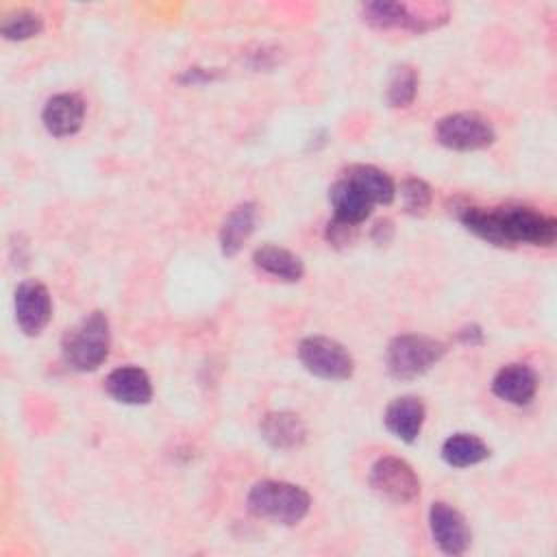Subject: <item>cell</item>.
Wrapping results in <instances>:
<instances>
[{
  "label": "cell",
  "mask_w": 557,
  "mask_h": 557,
  "mask_svg": "<svg viewBox=\"0 0 557 557\" xmlns=\"http://www.w3.org/2000/svg\"><path fill=\"white\" fill-rule=\"evenodd\" d=\"M444 355V342L422 333H403L387 344L385 368L396 381H413L437 366Z\"/></svg>",
  "instance_id": "cell-5"
},
{
  "label": "cell",
  "mask_w": 557,
  "mask_h": 557,
  "mask_svg": "<svg viewBox=\"0 0 557 557\" xmlns=\"http://www.w3.org/2000/svg\"><path fill=\"white\" fill-rule=\"evenodd\" d=\"M344 176L352 181L372 200V205H392L396 198V183L385 170L376 165L352 163L344 170Z\"/></svg>",
  "instance_id": "cell-19"
},
{
  "label": "cell",
  "mask_w": 557,
  "mask_h": 557,
  "mask_svg": "<svg viewBox=\"0 0 557 557\" xmlns=\"http://www.w3.org/2000/svg\"><path fill=\"white\" fill-rule=\"evenodd\" d=\"M424 418H426V409L422 398L413 396V394H405L394 398L383 413V422L385 429L400 442L405 444H413L424 426Z\"/></svg>",
  "instance_id": "cell-14"
},
{
  "label": "cell",
  "mask_w": 557,
  "mask_h": 557,
  "mask_svg": "<svg viewBox=\"0 0 557 557\" xmlns=\"http://www.w3.org/2000/svg\"><path fill=\"white\" fill-rule=\"evenodd\" d=\"M455 215L466 231L498 248L518 244L548 248L557 239V220L529 205H503L490 209L461 205L455 209Z\"/></svg>",
  "instance_id": "cell-1"
},
{
  "label": "cell",
  "mask_w": 557,
  "mask_h": 557,
  "mask_svg": "<svg viewBox=\"0 0 557 557\" xmlns=\"http://www.w3.org/2000/svg\"><path fill=\"white\" fill-rule=\"evenodd\" d=\"M302 368L322 381H346L355 372V359L344 344L326 335H307L298 344Z\"/></svg>",
  "instance_id": "cell-6"
},
{
  "label": "cell",
  "mask_w": 557,
  "mask_h": 557,
  "mask_svg": "<svg viewBox=\"0 0 557 557\" xmlns=\"http://www.w3.org/2000/svg\"><path fill=\"white\" fill-rule=\"evenodd\" d=\"M41 30H44L41 15L35 11H28V9H17V11L7 13L0 24V33L9 41L33 39V37L41 35Z\"/></svg>",
  "instance_id": "cell-22"
},
{
  "label": "cell",
  "mask_w": 557,
  "mask_h": 557,
  "mask_svg": "<svg viewBox=\"0 0 557 557\" xmlns=\"http://www.w3.org/2000/svg\"><path fill=\"white\" fill-rule=\"evenodd\" d=\"M107 394L122 405H148L152 400V381L139 366H120L104 379Z\"/></svg>",
  "instance_id": "cell-15"
},
{
  "label": "cell",
  "mask_w": 557,
  "mask_h": 557,
  "mask_svg": "<svg viewBox=\"0 0 557 557\" xmlns=\"http://www.w3.org/2000/svg\"><path fill=\"white\" fill-rule=\"evenodd\" d=\"M394 222L389 218H381L374 222V226L370 228V239L376 244V246H387L392 239H394Z\"/></svg>",
  "instance_id": "cell-26"
},
{
  "label": "cell",
  "mask_w": 557,
  "mask_h": 557,
  "mask_svg": "<svg viewBox=\"0 0 557 557\" xmlns=\"http://www.w3.org/2000/svg\"><path fill=\"white\" fill-rule=\"evenodd\" d=\"M87 104L74 91H61L46 100L41 109V124L52 137H72L83 128Z\"/></svg>",
  "instance_id": "cell-11"
},
{
  "label": "cell",
  "mask_w": 557,
  "mask_h": 557,
  "mask_svg": "<svg viewBox=\"0 0 557 557\" xmlns=\"http://www.w3.org/2000/svg\"><path fill=\"white\" fill-rule=\"evenodd\" d=\"M537 374L529 363H507L503 368L496 370V374L492 376V394L507 403V405H516V407H524L529 405L535 394H537Z\"/></svg>",
  "instance_id": "cell-12"
},
{
  "label": "cell",
  "mask_w": 557,
  "mask_h": 557,
  "mask_svg": "<svg viewBox=\"0 0 557 557\" xmlns=\"http://www.w3.org/2000/svg\"><path fill=\"white\" fill-rule=\"evenodd\" d=\"M252 263L263 274L274 276L283 283H298L305 276L302 259L283 246H274V244L259 246L252 252Z\"/></svg>",
  "instance_id": "cell-17"
},
{
  "label": "cell",
  "mask_w": 557,
  "mask_h": 557,
  "mask_svg": "<svg viewBox=\"0 0 557 557\" xmlns=\"http://www.w3.org/2000/svg\"><path fill=\"white\" fill-rule=\"evenodd\" d=\"M261 440L281 453L298 450L307 442V426L302 418L294 411H268L259 422Z\"/></svg>",
  "instance_id": "cell-13"
},
{
  "label": "cell",
  "mask_w": 557,
  "mask_h": 557,
  "mask_svg": "<svg viewBox=\"0 0 557 557\" xmlns=\"http://www.w3.org/2000/svg\"><path fill=\"white\" fill-rule=\"evenodd\" d=\"M329 202L333 207L335 218L346 220L350 224H361L372 213V200L346 176L337 178L329 187Z\"/></svg>",
  "instance_id": "cell-18"
},
{
  "label": "cell",
  "mask_w": 557,
  "mask_h": 557,
  "mask_svg": "<svg viewBox=\"0 0 557 557\" xmlns=\"http://www.w3.org/2000/svg\"><path fill=\"white\" fill-rule=\"evenodd\" d=\"M357 237H359V226L350 224L346 220H339L335 215L324 226V239L329 242V246H333L337 250H344V248L352 246L357 242Z\"/></svg>",
  "instance_id": "cell-24"
},
{
  "label": "cell",
  "mask_w": 557,
  "mask_h": 557,
  "mask_svg": "<svg viewBox=\"0 0 557 557\" xmlns=\"http://www.w3.org/2000/svg\"><path fill=\"white\" fill-rule=\"evenodd\" d=\"M13 311L20 331L28 337L39 335L52 318V298L48 287L37 278H26L15 287Z\"/></svg>",
  "instance_id": "cell-10"
},
{
  "label": "cell",
  "mask_w": 557,
  "mask_h": 557,
  "mask_svg": "<svg viewBox=\"0 0 557 557\" xmlns=\"http://www.w3.org/2000/svg\"><path fill=\"white\" fill-rule=\"evenodd\" d=\"M368 485L374 494L394 505H407L420 496V476L411 463L394 455H383L370 466Z\"/></svg>",
  "instance_id": "cell-8"
},
{
  "label": "cell",
  "mask_w": 557,
  "mask_h": 557,
  "mask_svg": "<svg viewBox=\"0 0 557 557\" xmlns=\"http://www.w3.org/2000/svg\"><path fill=\"white\" fill-rule=\"evenodd\" d=\"M396 194L400 196L403 209L409 215H424L433 202L431 185L418 176H409L400 181V185L396 187Z\"/></svg>",
  "instance_id": "cell-23"
},
{
  "label": "cell",
  "mask_w": 557,
  "mask_h": 557,
  "mask_svg": "<svg viewBox=\"0 0 557 557\" xmlns=\"http://www.w3.org/2000/svg\"><path fill=\"white\" fill-rule=\"evenodd\" d=\"M257 215L259 211L255 202H239L228 211V215L222 220L218 235L220 250L224 257H235L246 246V242L255 233Z\"/></svg>",
  "instance_id": "cell-16"
},
{
  "label": "cell",
  "mask_w": 557,
  "mask_h": 557,
  "mask_svg": "<svg viewBox=\"0 0 557 557\" xmlns=\"http://www.w3.org/2000/svg\"><path fill=\"white\" fill-rule=\"evenodd\" d=\"M28 242L24 239V235H15L11 242V259L17 268H24L28 263Z\"/></svg>",
  "instance_id": "cell-28"
},
{
  "label": "cell",
  "mask_w": 557,
  "mask_h": 557,
  "mask_svg": "<svg viewBox=\"0 0 557 557\" xmlns=\"http://www.w3.org/2000/svg\"><path fill=\"white\" fill-rule=\"evenodd\" d=\"M440 455L450 468H470L490 457V446L474 433H453L444 440Z\"/></svg>",
  "instance_id": "cell-20"
},
{
  "label": "cell",
  "mask_w": 557,
  "mask_h": 557,
  "mask_svg": "<svg viewBox=\"0 0 557 557\" xmlns=\"http://www.w3.org/2000/svg\"><path fill=\"white\" fill-rule=\"evenodd\" d=\"M418 85H420V76L416 72L413 65L409 63H400L392 70L389 81H387V89H385V100L392 109H405L416 100L418 94Z\"/></svg>",
  "instance_id": "cell-21"
},
{
  "label": "cell",
  "mask_w": 557,
  "mask_h": 557,
  "mask_svg": "<svg viewBox=\"0 0 557 557\" xmlns=\"http://www.w3.org/2000/svg\"><path fill=\"white\" fill-rule=\"evenodd\" d=\"M359 15L368 26L376 30H407L413 35H422L444 26L450 17V11L446 4H409L374 0L363 2L359 7Z\"/></svg>",
  "instance_id": "cell-4"
},
{
  "label": "cell",
  "mask_w": 557,
  "mask_h": 557,
  "mask_svg": "<svg viewBox=\"0 0 557 557\" xmlns=\"http://www.w3.org/2000/svg\"><path fill=\"white\" fill-rule=\"evenodd\" d=\"M246 507L255 518L270 520L283 527H294L309 513L311 496L305 487L296 483L263 479L250 487L246 496Z\"/></svg>",
  "instance_id": "cell-3"
},
{
  "label": "cell",
  "mask_w": 557,
  "mask_h": 557,
  "mask_svg": "<svg viewBox=\"0 0 557 557\" xmlns=\"http://www.w3.org/2000/svg\"><path fill=\"white\" fill-rule=\"evenodd\" d=\"M457 339L463 346H481L485 342V333H483V329L479 324L472 322V324H466V326H461L457 331Z\"/></svg>",
  "instance_id": "cell-27"
},
{
  "label": "cell",
  "mask_w": 557,
  "mask_h": 557,
  "mask_svg": "<svg viewBox=\"0 0 557 557\" xmlns=\"http://www.w3.org/2000/svg\"><path fill=\"white\" fill-rule=\"evenodd\" d=\"M111 350V326L102 311H89L61 337V357L76 372L98 370Z\"/></svg>",
  "instance_id": "cell-2"
},
{
  "label": "cell",
  "mask_w": 557,
  "mask_h": 557,
  "mask_svg": "<svg viewBox=\"0 0 557 557\" xmlns=\"http://www.w3.org/2000/svg\"><path fill=\"white\" fill-rule=\"evenodd\" d=\"M429 531L444 555H463L472 544V531L459 509L444 500L429 507Z\"/></svg>",
  "instance_id": "cell-9"
},
{
  "label": "cell",
  "mask_w": 557,
  "mask_h": 557,
  "mask_svg": "<svg viewBox=\"0 0 557 557\" xmlns=\"http://www.w3.org/2000/svg\"><path fill=\"white\" fill-rule=\"evenodd\" d=\"M435 139L457 152L490 148L496 141L494 124L476 111H455L437 120Z\"/></svg>",
  "instance_id": "cell-7"
},
{
  "label": "cell",
  "mask_w": 557,
  "mask_h": 557,
  "mask_svg": "<svg viewBox=\"0 0 557 557\" xmlns=\"http://www.w3.org/2000/svg\"><path fill=\"white\" fill-rule=\"evenodd\" d=\"M218 76H220V72L213 70V67H187L178 76V83L185 85V87H198V85L213 83Z\"/></svg>",
  "instance_id": "cell-25"
}]
</instances>
